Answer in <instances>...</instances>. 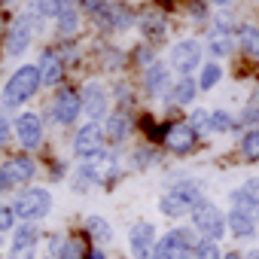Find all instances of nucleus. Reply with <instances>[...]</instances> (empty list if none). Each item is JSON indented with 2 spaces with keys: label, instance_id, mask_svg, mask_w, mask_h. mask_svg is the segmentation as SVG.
Listing matches in <instances>:
<instances>
[{
  "label": "nucleus",
  "instance_id": "f257e3e1",
  "mask_svg": "<svg viewBox=\"0 0 259 259\" xmlns=\"http://www.w3.org/2000/svg\"><path fill=\"white\" fill-rule=\"evenodd\" d=\"M43 82H40V73H37V64H19L10 79L0 89V110L4 113H13V110H25V104H31L37 95H40Z\"/></svg>",
  "mask_w": 259,
  "mask_h": 259
},
{
  "label": "nucleus",
  "instance_id": "f03ea898",
  "mask_svg": "<svg viewBox=\"0 0 259 259\" xmlns=\"http://www.w3.org/2000/svg\"><path fill=\"white\" fill-rule=\"evenodd\" d=\"M10 207L19 223H43L55 207V195L49 186H25L10 195Z\"/></svg>",
  "mask_w": 259,
  "mask_h": 259
},
{
  "label": "nucleus",
  "instance_id": "7ed1b4c3",
  "mask_svg": "<svg viewBox=\"0 0 259 259\" xmlns=\"http://www.w3.org/2000/svg\"><path fill=\"white\" fill-rule=\"evenodd\" d=\"M201 198H207V195L198 180H177L159 195V213L165 220H183Z\"/></svg>",
  "mask_w": 259,
  "mask_h": 259
},
{
  "label": "nucleus",
  "instance_id": "20e7f679",
  "mask_svg": "<svg viewBox=\"0 0 259 259\" xmlns=\"http://www.w3.org/2000/svg\"><path fill=\"white\" fill-rule=\"evenodd\" d=\"M40 165L31 153H13L0 162V195H13L16 189H25L37 180Z\"/></svg>",
  "mask_w": 259,
  "mask_h": 259
},
{
  "label": "nucleus",
  "instance_id": "39448f33",
  "mask_svg": "<svg viewBox=\"0 0 259 259\" xmlns=\"http://www.w3.org/2000/svg\"><path fill=\"white\" fill-rule=\"evenodd\" d=\"M76 168H79L95 186H104V189H113V186L119 183V177H122V162H119L116 150H110V147H101V150L89 153L85 159H79Z\"/></svg>",
  "mask_w": 259,
  "mask_h": 259
},
{
  "label": "nucleus",
  "instance_id": "423d86ee",
  "mask_svg": "<svg viewBox=\"0 0 259 259\" xmlns=\"http://www.w3.org/2000/svg\"><path fill=\"white\" fill-rule=\"evenodd\" d=\"M201 235L192 229V226H174L168 229L165 235L156 238L153 250H150V259H192V247Z\"/></svg>",
  "mask_w": 259,
  "mask_h": 259
},
{
  "label": "nucleus",
  "instance_id": "0eeeda50",
  "mask_svg": "<svg viewBox=\"0 0 259 259\" xmlns=\"http://www.w3.org/2000/svg\"><path fill=\"white\" fill-rule=\"evenodd\" d=\"M13 141L22 147V153H37L46 144V122L37 110H19L13 119Z\"/></svg>",
  "mask_w": 259,
  "mask_h": 259
},
{
  "label": "nucleus",
  "instance_id": "6e6552de",
  "mask_svg": "<svg viewBox=\"0 0 259 259\" xmlns=\"http://www.w3.org/2000/svg\"><path fill=\"white\" fill-rule=\"evenodd\" d=\"M189 226H192L201 238H210V241L229 238V235H226V210H220L210 198H201V201L189 210Z\"/></svg>",
  "mask_w": 259,
  "mask_h": 259
},
{
  "label": "nucleus",
  "instance_id": "1a4fd4ad",
  "mask_svg": "<svg viewBox=\"0 0 259 259\" xmlns=\"http://www.w3.org/2000/svg\"><path fill=\"white\" fill-rule=\"evenodd\" d=\"M201 64H204V46L198 37H183L168 52V67L177 76H192Z\"/></svg>",
  "mask_w": 259,
  "mask_h": 259
},
{
  "label": "nucleus",
  "instance_id": "9d476101",
  "mask_svg": "<svg viewBox=\"0 0 259 259\" xmlns=\"http://www.w3.org/2000/svg\"><path fill=\"white\" fill-rule=\"evenodd\" d=\"M79 116H82V101H79V92L76 89H70V85H58L55 89V95H52V104H49V110H46V119L49 122H55L58 128H70V125H76L79 122Z\"/></svg>",
  "mask_w": 259,
  "mask_h": 259
},
{
  "label": "nucleus",
  "instance_id": "9b49d317",
  "mask_svg": "<svg viewBox=\"0 0 259 259\" xmlns=\"http://www.w3.org/2000/svg\"><path fill=\"white\" fill-rule=\"evenodd\" d=\"M46 256L52 259H85L89 241L82 232H46L43 235Z\"/></svg>",
  "mask_w": 259,
  "mask_h": 259
},
{
  "label": "nucleus",
  "instance_id": "f8f14e48",
  "mask_svg": "<svg viewBox=\"0 0 259 259\" xmlns=\"http://www.w3.org/2000/svg\"><path fill=\"white\" fill-rule=\"evenodd\" d=\"M101 132H104V147H110V150L125 147L135 135V116L128 110H110L101 119Z\"/></svg>",
  "mask_w": 259,
  "mask_h": 259
},
{
  "label": "nucleus",
  "instance_id": "ddd939ff",
  "mask_svg": "<svg viewBox=\"0 0 259 259\" xmlns=\"http://www.w3.org/2000/svg\"><path fill=\"white\" fill-rule=\"evenodd\" d=\"M95 22L107 31V34H125V31H132L135 25H138V13L128 7V4H122V0H107L104 4V10L95 16Z\"/></svg>",
  "mask_w": 259,
  "mask_h": 259
},
{
  "label": "nucleus",
  "instance_id": "4468645a",
  "mask_svg": "<svg viewBox=\"0 0 259 259\" xmlns=\"http://www.w3.org/2000/svg\"><path fill=\"white\" fill-rule=\"evenodd\" d=\"M76 92H79V101H82V116L89 122H101L110 113V89H104V82L89 79Z\"/></svg>",
  "mask_w": 259,
  "mask_h": 259
},
{
  "label": "nucleus",
  "instance_id": "2eb2a0df",
  "mask_svg": "<svg viewBox=\"0 0 259 259\" xmlns=\"http://www.w3.org/2000/svg\"><path fill=\"white\" fill-rule=\"evenodd\" d=\"M37 40V34H34V28H31V22L19 13L13 22H10V28H7V37H4V52L10 55V58H22L28 49H31V43Z\"/></svg>",
  "mask_w": 259,
  "mask_h": 259
},
{
  "label": "nucleus",
  "instance_id": "dca6fc26",
  "mask_svg": "<svg viewBox=\"0 0 259 259\" xmlns=\"http://www.w3.org/2000/svg\"><path fill=\"white\" fill-rule=\"evenodd\" d=\"M198 141H201V138L189 128V122H171V125L165 128V135H162L165 150L174 153V156H189V153H195Z\"/></svg>",
  "mask_w": 259,
  "mask_h": 259
},
{
  "label": "nucleus",
  "instance_id": "f3484780",
  "mask_svg": "<svg viewBox=\"0 0 259 259\" xmlns=\"http://www.w3.org/2000/svg\"><path fill=\"white\" fill-rule=\"evenodd\" d=\"M37 73H40V82H43L46 89H58V85L64 82L67 64H64V58L58 55L55 46H46V49L40 52V58H37Z\"/></svg>",
  "mask_w": 259,
  "mask_h": 259
},
{
  "label": "nucleus",
  "instance_id": "a211bd4d",
  "mask_svg": "<svg viewBox=\"0 0 259 259\" xmlns=\"http://www.w3.org/2000/svg\"><path fill=\"white\" fill-rule=\"evenodd\" d=\"M156 238H159V232L150 220H138L128 226V253H132V259H150Z\"/></svg>",
  "mask_w": 259,
  "mask_h": 259
},
{
  "label": "nucleus",
  "instance_id": "6ab92c4d",
  "mask_svg": "<svg viewBox=\"0 0 259 259\" xmlns=\"http://www.w3.org/2000/svg\"><path fill=\"white\" fill-rule=\"evenodd\" d=\"M141 82H144V89H147L150 98H168V89H171V82H174V73H171L168 61H159V58H156L153 64L144 67Z\"/></svg>",
  "mask_w": 259,
  "mask_h": 259
},
{
  "label": "nucleus",
  "instance_id": "aec40b11",
  "mask_svg": "<svg viewBox=\"0 0 259 259\" xmlns=\"http://www.w3.org/2000/svg\"><path fill=\"white\" fill-rule=\"evenodd\" d=\"M104 147V132H101V122H82L79 128H76V135H73V144H70V150H73V156L76 159H85L89 153H95V150H101Z\"/></svg>",
  "mask_w": 259,
  "mask_h": 259
},
{
  "label": "nucleus",
  "instance_id": "412c9836",
  "mask_svg": "<svg viewBox=\"0 0 259 259\" xmlns=\"http://www.w3.org/2000/svg\"><path fill=\"white\" fill-rule=\"evenodd\" d=\"M79 232H82L85 241L95 244V247H110V244L116 241V229H113V223H110L107 217H101V213H89V217H82Z\"/></svg>",
  "mask_w": 259,
  "mask_h": 259
},
{
  "label": "nucleus",
  "instance_id": "4be33fe9",
  "mask_svg": "<svg viewBox=\"0 0 259 259\" xmlns=\"http://www.w3.org/2000/svg\"><path fill=\"white\" fill-rule=\"evenodd\" d=\"M138 31L144 37V43L150 46H159L165 37H168V19L159 13V10H147L138 16Z\"/></svg>",
  "mask_w": 259,
  "mask_h": 259
},
{
  "label": "nucleus",
  "instance_id": "5701e85b",
  "mask_svg": "<svg viewBox=\"0 0 259 259\" xmlns=\"http://www.w3.org/2000/svg\"><path fill=\"white\" fill-rule=\"evenodd\" d=\"M79 7L73 4V0H64V7L58 10V16L52 19L55 22V34H58V40H73L76 37V31H79Z\"/></svg>",
  "mask_w": 259,
  "mask_h": 259
},
{
  "label": "nucleus",
  "instance_id": "b1692460",
  "mask_svg": "<svg viewBox=\"0 0 259 259\" xmlns=\"http://www.w3.org/2000/svg\"><path fill=\"white\" fill-rule=\"evenodd\" d=\"M256 223L250 217H244L238 207H229L226 210V235L235 238V241H253L256 238Z\"/></svg>",
  "mask_w": 259,
  "mask_h": 259
},
{
  "label": "nucleus",
  "instance_id": "393cba45",
  "mask_svg": "<svg viewBox=\"0 0 259 259\" xmlns=\"http://www.w3.org/2000/svg\"><path fill=\"white\" fill-rule=\"evenodd\" d=\"M43 226L40 223H16V229L7 235V244L13 247H40L43 244Z\"/></svg>",
  "mask_w": 259,
  "mask_h": 259
},
{
  "label": "nucleus",
  "instance_id": "a878e982",
  "mask_svg": "<svg viewBox=\"0 0 259 259\" xmlns=\"http://www.w3.org/2000/svg\"><path fill=\"white\" fill-rule=\"evenodd\" d=\"M232 37H235V46H241L244 55L259 58V25H253V22H238L235 31H232Z\"/></svg>",
  "mask_w": 259,
  "mask_h": 259
},
{
  "label": "nucleus",
  "instance_id": "bb28decb",
  "mask_svg": "<svg viewBox=\"0 0 259 259\" xmlns=\"http://www.w3.org/2000/svg\"><path fill=\"white\" fill-rule=\"evenodd\" d=\"M198 95V85H195V76H177L168 89V101L174 107H189Z\"/></svg>",
  "mask_w": 259,
  "mask_h": 259
},
{
  "label": "nucleus",
  "instance_id": "cd10ccee",
  "mask_svg": "<svg viewBox=\"0 0 259 259\" xmlns=\"http://www.w3.org/2000/svg\"><path fill=\"white\" fill-rule=\"evenodd\" d=\"M204 49L210 52V58H213V61H217V58H229V55L235 52V37H232L229 31L210 28V34H207V43H204Z\"/></svg>",
  "mask_w": 259,
  "mask_h": 259
},
{
  "label": "nucleus",
  "instance_id": "c85d7f7f",
  "mask_svg": "<svg viewBox=\"0 0 259 259\" xmlns=\"http://www.w3.org/2000/svg\"><path fill=\"white\" fill-rule=\"evenodd\" d=\"M162 162V153L156 147H138L128 153V171H150Z\"/></svg>",
  "mask_w": 259,
  "mask_h": 259
},
{
  "label": "nucleus",
  "instance_id": "c756f323",
  "mask_svg": "<svg viewBox=\"0 0 259 259\" xmlns=\"http://www.w3.org/2000/svg\"><path fill=\"white\" fill-rule=\"evenodd\" d=\"M220 79H223V64H220V61H207V64L198 67L195 85H198V92H210V89L220 85Z\"/></svg>",
  "mask_w": 259,
  "mask_h": 259
},
{
  "label": "nucleus",
  "instance_id": "7c9ffc66",
  "mask_svg": "<svg viewBox=\"0 0 259 259\" xmlns=\"http://www.w3.org/2000/svg\"><path fill=\"white\" fill-rule=\"evenodd\" d=\"M241 156L247 165H256L259 162V125L247 128V132L241 135Z\"/></svg>",
  "mask_w": 259,
  "mask_h": 259
},
{
  "label": "nucleus",
  "instance_id": "2f4dec72",
  "mask_svg": "<svg viewBox=\"0 0 259 259\" xmlns=\"http://www.w3.org/2000/svg\"><path fill=\"white\" fill-rule=\"evenodd\" d=\"M235 128H241V125L235 122V116L229 110H210V135H229Z\"/></svg>",
  "mask_w": 259,
  "mask_h": 259
},
{
  "label": "nucleus",
  "instance_id": "473e14b6",
  "mask_svg": "<svg viewBox=\"0 0 259 259\" xmlns=\"http://www.w3.org/2000/svg\"><path fill=\"white\" fill-rule=\"evenodd\" d=\"M189 128L198 135V138H210V110H204V107H195L192 113H189Z\"/></svg>",
  "mask_w": 259,
  "mask_h": 259
},
{
  "label": "nucleus",
  "instance_id": "72a5a7b5",
  "mask_svg": "<svg viewBox=\"0 0 259 259\" xmlns=\"http://www.w3.org/2000/svg\"><path fill=\"white\" fill-rule=\"evenodd\" d=\"M235 122L238 125H247V128L259 125V89H253V95L247 98V104H244V110H241V116Z\"/></svg>",
  "mask_w": 259,
  "mask_h": 259
},
{
  "label": "nucleus",
  "instance_id": "f704fd0d",
  "mask_svg": "<svg viewBox=\"0 0 259 259\" xmlns=\"http://www.w3.org/2000/svg\"><path fill=\"white\" fill-rule=\"evenodd\" d=\"M125 58H128V64H135V67H141V70H144L147 64H153V61H156V46H150V43H138V46L128 52Z\"/></svg>",
  "mask_w": 259,
  "mask_h": 259
},
{
  "label": "nucleus",
  "instance_id": "c9c22d12",
  "mask_svg": "<svg viewBox=\"0 0 259 259\" xmlns=\"http://www.w3.org/2000/svg\"><path fill=\"white\" fill-rule=\"evenodd\" d=\"M192 259H223V247H220V241L198 238L195 247H192Z\"/></svg>",
  "mask_w": 259,
  "mask_h": 259
},
{
  "label": "nucleus",
  "instance_id": "e433bc0d",
  "mask_svg": "<svg viewBox=\"0 0 259 259\" xmlns=\"http://www.w3.org/2000/svg\"><path fill=\"white\" fill-rule=\"evenodd\" d=\"M238 198H244V201H250V204H259V177H247L238 189H232Z\"/></svg>",
  "mask_w": 259,
  "mask_h": 259
},
{
  "label": "nucleus",
  "instance_id": "4c0bfd02",
  "mask_svg": "<svg viewBox=\"0 0 259 259\" xmlns=\"http://www.w3.org/2000/svg\"><path fill=\"white\" fill-rule=\"evenodd\" d=\"M31 7H34L46 22H52V19L58 16V10L64 7V0H31Z\"/></svg>",
  "mask_w": 259,
  "mask_h": 259
},
{
  "label": "nucleus",
  "instance_id": "58836bf2",
  "mask_svg": "<svg viewBox=\"0 0 259 259\" xmlns=\"http://www.w3.org/2000/svg\"><path fill=\"white\" fill-rule=\"evenodd\" d=\"M125 64H128V58L122 55V49H113V46L104 49V70H122Z\"/></svg>",
  "mask_w": 259,
  "mask_h": 259
},
{
  "label": "nucleus",
  "instance_id": "ea45409f",
  "mask_svg": "<svg viewBox=\"0 0 259 259\" xmlns=\"http://www.w3.org/2000/svg\"><path fill=\"white\" fill-rule=\"evenodd\" d=\"M16 213H13V207H10V201H0V235H10L13 229H16Z\"/></svg>",
  "mask_w": 259,
  "mask_h": 259
},
{
  "label": "nucleus",
  "instance_id": "a19ab883",
  "mask_svg": "<svg viewBox=\"0 0 259 259\" xmlns=\"http://www.w3.org/2000/svg\"><path fill=\"white\" fill-rule=\"evenodd\" d=\"M40 256V247H13L7 244L4 250V259H37Z\"/></svg>",
  "mask_w": 259,
  "mask_h": 259
},
{
  "label": "nucleus",
  "instance_id": "79ce46f5",
  "mask_svg": "<svg viewBox=\"0 0 259 259\" xmlns=\"http://www.w3.org/2000/svg\"><path fill=\"white\" fill-rule=\"evenodd\" d=\"M192 22H210V13H207V0H189L186 4Z\"/></svg>",
  "mask_w": 259,
  "mask_h": 259
},
{
  "label": "nucleus",
  "instance_id": "37998d69",
  "mask_svg": "<svg viewBox=\"0 0 259 259\" xmlns=\"http://www.w3.org/2000/svg\"><path fill=\"white\" fill-rule=\"evenodd\" d=\"M10 141H13V119H10V113L0 110V150H7Z\"/></svg>",
  "mask_w": 259,
  "mask_h": 259
},
{
  "label": "nucleus",
  "instance_id": "c03bdc74",
  "mask_svg": "<svg viewBox=\"0 0 259 259\" xmlns=\"http://www.w3.org/2000/svg\"><path fill=\"white\" fill-rule=\"evenodd\" d=\"M67 174H70V165H67V162H61V159H55V162H52V168H49V180H52V183H58V180H64Z\"/></svg>",
  "mask_w": 259,
  "mask_h": 259
},
{
  "label": "nucleus",
  "instance_id": "a18cd8bd",
  "mask_svg": "<svg viewBox=\"0 0 259 259\" xmlns=\"http://www.w3.org/2000/svg\"><path fill=\"white\" fill-rule=\"evenodd\" d=\"M85 259H110V256H107V247H95V244H89Z\"/></svg>",
  "mask_w": 259,
  "mask_h": 259
},
{
  "label": "nucleus",
  "instance_id": "49530a36",
  "mask_svg": "<svg viewBox=\"0 0 259 259\" xmlns=\"http://www.w3.org/2000/svg\"><path fill=\"white\" fill-rule=\"evenodd\" d=\"M223 259H244V256H241V250L232 247V250H223Z\"/></svg>",
  "mask_w": 259,
  "mask_h": 259
},
{
  "label": "nucleus",
  "instance_id": "de8ad7c7",
  "mask_svg": "<svg viewBox=\"0 0 259 259\" xmlns=\"http://www.w3.org/2000/svg\"><path fill=\"white\" fill-rule=\"evenodd\" d=\"M241 256H244V259H259V247H250V250L241 253Z\"/></svg>",
  "mask_w": 259,
  "mask_h": 259
},
{
  "label": "nucleus",
  "instance_id": "09e8293b",
  "mask_svg": "<svg viewBox=\"0 0 259 259\" xmlns=\"http://www.w3.org/2000/svg\"><path fill=\"white\" fill-rule=\"evenodd\" d=\"M207 4H213V7H223V10H226V7L232 4V0H207Z\"/></svg>",
  "mask_w": 259,
  "mask_h": 259
},
{
  "label": "nucleus",
  "instance_id": "8fccbe9b",
  "mask_svg": "<svg viewBox=\"0 0 259 259\" xmlns=\"http://www.w3.org/2000/svg\"><path fill=\"white\" fill-rule=\"evenodd\" d=\"M19 0H0V7H16Z\"/></svg>",
  "mask_w": 259,
  "mask_h": 259
},
{
  "label": "nucleus",
  "instance_id": "3c124183",
  "mask_svg": "<svg viewBox=\"0 0 259 259\" xmlns=\"http://www.w3.org/2000/svg\"><path fill=\"white\" fill-rule=\"evenodd\" d=\"M7 250V235H0V253Z\"/></svg>",
  "mask_w": 259,
  "mask_h": 259
},
{
  "label": "nucleus",
  "instance_id": "603ef678",
  "mask_svg": "<svg viewBox=\"0 0 259 259\" xmlns=\"http://www.w3.org/2000/svg\"><path fill=\"white\" fill-rule=\"evenodd\" d=\"M37 259H52V256H37Z\"/></svg>",
  "mask_w": 259,
  "mask_h": 259
},
{
  "label": "nucleus",
  "instance_id": "864d4df0",
  "mask_svg": "<svg viewBox=\"0 0 259 259\" xmlns=\"http://www.w3.org/2000/svg\"><path fill=\"white\" fill-rule=\"evenodd\" d=\"M256 241H259V229H256Z\"/></svg>",
  "mask_w": 259,
  "mask_h": 259
},
{
  "label": "nucleus",
  "instance_id": "5fc2aeb1",
  "mask_svg": "<svg viewBox=\"0 0 259 259\" xmlns=\"http://www.w3.org/2000/svg\"><path fill=\"white\" fill-rule=\"evenodd\" d=\"M0 259H4V253H0Z\"/></svg>",
  "mask_w": 259,
  "mask_h": 259
}]
</instances>
